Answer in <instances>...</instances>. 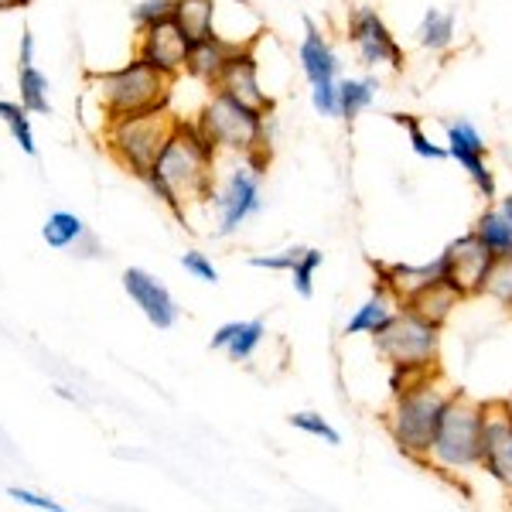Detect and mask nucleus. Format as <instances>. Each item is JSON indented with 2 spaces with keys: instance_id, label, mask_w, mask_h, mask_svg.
Returning <instances> with one entry per match:
<instances>
[{
  "instance_id": "obj_18",
  "label": "nucleus",
  "mask_w": 512,
  "mask_h": 512,
  "mask_svg": "<svg viewBox=\"0 0 512 512\" xmlns=\"http://www.w3.org/2000/svg\"><path fill=\"white\" fill-rule=\"evenodd\" d=\"M297 62H301V72L311 86L325 79H338V72H342V62H338L332 41L321 35V28L311 18H304V38L301 48H297Z\"/></svg>"
},
{
  "instance_id": "obj_20",
  "label": "nucleus",
  "mask_w": 512,
  "mask_h": 512,
  "mask_svg": "<svg viewBox=\"0 0 512 512\" xmlns=\"http://www.w3.org/2000/svg\"><path fill=\"white\" fill-rule=\"evenodd\" d=\"M233 48L236 45H229L219 31L209 38L192 41V48H188V62H185V76H192V79L202 82V86L212 89V82L219 79L222 65H226V59L233 55Z\"/></svg>"
},
{
  "instance_id": "obj_25",
  "label": "nucleus",
  "mask_w": 512,
  "mask_h": 512,
  "mask_svg": "<svg viewBox=\"0 0 512 512\" xmlns=\"http://www.w3.org/2000/svg\"><path fill=\"white\" fill-rule=\"evenodd\" d=\"M454 35H458V24H454V14L451 11H441V7H427L424 18L417 24V45L424 52H448L454 45Z\"/></svg>"
},
{
  "instance_id": "obj_10",
  "label": "nucleus",
  "mask_w": 512,
  "mask_h": 512,
  "mask_svg": "<svg viewBox=\"0 0 512 512\" xmlns=\"http://www.w3.org/2000/svg\"><path fill=\"white\" fill-rule=\"evenodd\" d=\"M444 147H448V158L458 161V168L475 185V192L485 202H495L499 198V181H495V171L489 168V144L478 134L475 123L468 120L444 123Z\"/></svg>"
},
{
  "instance_id": "obj_33",
  "label": "nucleus",
  "mask_w": 512,
  "mask_h": 512,
  "mask_svg": "<svg viewBox=\"0 0 512 512\" xmlns=\"http://www.w3.org/2000/svg\"><path fill=\"white\" fill-rule=\"evenodd\" d=\"M311 106L318 117L325 120H342V99H338V79H325L311 86Z\"/></svg>"
},
{
  "instance_id": "obj_1",
  "label": "nucleus",
  "mask_w": 512,
  "mask_h": 512,
  "mask_svg": "<svg viewBox=\"0 0 512 512\" xmlns=\"http://www.w3.org/2000/svg\"><path fill=\"white\" fill-rule=\"evenodd\" d=\"M216 158L219 147L205 137V130L195 120L178 117L154 168L140 181L151 188L164 209L175 212L178 222H188V205L209 202L216 188Z\"/></svg>"
},
{
  "instance_id": "obj_22",
  "label": "nucleus",
  "mask_w": 512,
  "mask_h": 512,
  "mask_svg": "<svg viewBox=\"0 0 512 512\" xmlns=\"http://www.w3.org/2000/svg\"><path fill=\"white\" fill-rule=\"evenodd\" d=\"M396 311H400V301H396L393 294L373 291V294L366 297V301L359 304V308L352 311V318L345 321V335H349V338H355V335L376 338L393 321Z\"/></svg>"
},
{
  "instance_id": "obj_8",
  "label": "nucleus",
  "mask_w": 512,
  "mask_h": 512,
  "mask_svg": "<svg viewBox=\"0 0 512 512\" xmlns=\"http://www.w3.org/2000/svg\"><path fill=\"white\" fill-rule=\"evenodd\" d=\"M212 212H216V236L239 233L243 222L260 216L263 209V171H256L250 161L239 158L226 178H216V188L209 195Z\"/></svg>"
},
{
  "instance_id": "obj_16",
  "label": "nucleus",
  "mask_w": 512,
  "mask_h": 512,
  "mask_svg": "<svg viewBox=\"0 0 512 512\" xmlns=\"http://www.w3.org/2000/svg\"><path fill=\"white\" fill-rule=\"evenodd\" d=\"M373 274H376L373 291L393 294L396 301L403 304L417 291H424V287L448 277V263H444L441 253H437L431 263H376L373 260Z\"/></svg>"
},
{
  "instance_id": "obj_6",
  "label": "nucleus",
  "mask_w": 512,
  "mask_h": 512,
  "mask_svg": "<svg viewBox=\"0 0 512 512\" xmlns=\"http://www.w3.org/2000/svg\"><path fill=\"white\" fill-rule=\"evenodd\" d=\"M171 110H147V113H130V117L103 120V147L110 151V158L120 164L123 171H130L134 178H144L154 168L158 154L168 144L171 130H175Z\"/></svg>"
},
{
  "instance_id": "obj_11",
  "label": "nucleus",
  "mask_w": 512,
  "mask_h": 512,
  "mask_svg": "<svg viewBox=\"0 0 512 512\" xmlns=\"http://www.w3.org/2000/svg\"><path fill=\"white\" fill-rule=\"evenodd\" d=\"M441 256H444V263H448V277H444V280H448L454 291H458L461 297H478V294H482L485 277H489V270L495 263V253L475 236V229L444 246Z\"/></svg>"
},
{
  "instance_id": "obj_27",
  "label": "nucleus",
  "mask_w": 512,
  "mask_h": 512,
  "mask_svg": "<svg viewBox=\"0 0 512 512\" xmlns=\"http://www.w3.org/2000/svg\"><path fill=\"white\" fill-rule=\"evenodd\" d=\"M379 96V79L376 76H359V79H338V99H342V120H355L376 103Z\"/></svg>"
},
{
  "instance_id": "obj_2",
  "label": "nucleus",
  "mask_w": 512,
  "mask_h": 512,
  "mask_svg": "<svg viewBox=\"0 0 512 512\" xmlns=\"http://www.w3.org/2000/svg\"><path fill=\"white\" fill-rule=\"evenodd\" d=\"M451 393L454 390H448L434 373V376H427L424 383L393 396L390 410H386V431H390L396 451H400L403 458L417 461V465H427L431 444L437 437V427H441L444 410H448Z\"/></svg>"
},
{
  "instance_id": "obj_35",
  "label": "nucleus",
  "mask_w": 512,
  "mask_h": 512,
  "mask_svg": "<svg viewBox=\"0 0 512 512\" xmlns=\"http://www.w3.org/2000/svg\"><path fill=\"white\" fill-rule=\"evenodd\" d=\"M308 253V246H287L280 253H267V256H250L253 270H274V274H291V270L301 263V256Z\"/></svg>"
},
{
  "instance_id": "obj_21",
  "label": "nucleus",
  "mask_w": 512,
  "mask_h": 512,
  "mask_svg": "<svg viewBox=\"0 0 512 512\" xmlns=\"http://www.w3.org/2000/svg\"><path fill=\"white\" fill-rule=\"evenodd\" d=\"M461 301H465V297L454 291L448 280H437V284L424 287V291H417L414 297H410V301H403V308L414 311L417 318L431 321V325H437V328H444Z\"/></svg>"
},
{
  "instance_id": "obj_3",
  "label": "nucleus",
  "mask_w": 512,
  "mask_h": 512,
  "mask_svg": "<svg viewBox=\"0 0 512 512\" xmlns=\"http://www.w3.org/2000/svg\"><path fill=\"white\" fill-rule=\"evenodd\" d=\"M270 113H260L253 106H243L236 99L212 93L195 113V123L205 130V137L219 147V154L246 158L256 171H267L270 164Z\"/></svg>"
},
{
  "instance_id": "obj_34",
  "label": "nucleus",
  "mask_w": 512,
  "mask_h": 512,
  "mask_svg": "<svg viewBox=\"0 0 512 512\" xmlns=\"http://www.w3.org/2000/svg\"><path fill=\"white\" fill-rule=\"evenodd\" d=\"M171 11H175V0H140L137 7H130V21L137 31H147L161 21H171Z\"/></svg>"
},
{
  "instance_id": "obj_30",
  "label": "nucleus",
  "mask_w": 512,
  "mask_h": 512,
  "mask_svg": "<svg viewBox=\"0 0 512 512\" xmlns=\"http://www.w3.org/2000/svg\"><path fill=\"white\" fill-rule=\"evenodd\" d=\"M482 294L512 311V256H495L489 277H485Z\"/></svg>"
},
{
  "instance_id": "obj_13",
  "label": "nucleus",
  "mask_w": 512,
  "mask_h": 512,
  "mask_svg": "<svg viewBox=\"0 0 512 512\" xmlns=\"http://www.w3.org/2000/svg\"><path fill=\"white\" fill-rule=\"evenodd\" d=\"M495 485L512 495V414L506 400L485 403V431H482V465Z\"/></svg>"
},
{
  "instance_id": "obj_4",
  "label": "nucleus",
  "mask_w": 512,
  "mask_h": 512,
  "mask_svg": "<svg viewBox=\"0 0 512 512\" xmlns=\"http://www.w3.org/2000/svg\"><path fill=\"white\" fill-rule=\"evenodd\" d=\"M89 86L99 99L103 120L130 117V113H147V110H164L171 103V86L175 79L158 72L144 59H130L120 69L110 72H93Z\"/></svg>"
},
{
  "instance_id": "obj_14",
  "label": "nucleus",
  "mask_w": 512,
  "mask_h": 512,
  "mask_svg": "<svg viewBox=\"0 0 512 512\" xmlns=\"http://www.w3.org/2000/svg\"><path fill=\"white\" fill-rule=\"evenodd\" d=\"M120 280H123V291H127V297L140 308V315L151 321L158 332H168V328L178 325L181 308L158 277L147 274V270H140V267H127Z\"/></svg>"
},
{
  "instance_id": "obj_40",
  "label": "nucleus",
  "mask_w": 512,
  "mask_h": 512,
  "mask_svg": "<svg viewBox=\"0 0 512 512\" xmlns=\"http://www.w3.org/2000/svg\"><path fill=\"white\" fill-rule=\"evenodd\" d=\"M506 403H509V414H512V400H506Z\"/></svg>"
},
{
  "instance_id": "obj_39",
  "label": "nucleus",
  "mask_w": 512,
  "mask_h": 512,
  "mask_svg": "<svg viewBox=\"0 0 512 512\" xmlns=\"http://www.w3.org/2000/svg\"><path fill=\"white\" fill-rule=\"evenodd\" d=\"M35 0H0V11H14V7H28Z\"/></svg>"
},
{
  "instance_id": "obj_15",
  "label": "nucleus",
  "mask_w": 512,
  "mask_h": 512,
  "mask_svg": "<svg viewBox=\"0 0 512 512\" xmlns=\"http://www.w3.org/2000/svg\"><path fill=\"white\" fill-rule=\"evenodd\" d=\"M188 48H192V38H188L175 21H161V24H154V28L140 31L137 59L154 65L164 76L178 79L181 72H185Z\"/></svg>"
},
{
  "instance_id": "obj_9",
  "label": "nucleus",
  "mask_w": 512,
  "mask_h": 512,
  "mask_svg": "<svg viewBox=\"0 0 512 512\" xmlns=\"http://www.w3.org/2000/svg\"><path fill=\"white\" fill-rule=\"evenodd\" d=\"M349 41L359 55V65H366V69L386 65L393 72H403V62H407L403 45L393 38L390 24L383 21L376 7H355L349 14Z\"/></svg>"
},
{
  "instance_id": "obj_5",
  "label": "nucleus",
  "mask_w": 512,
  "mask_h": 512,
  "mask_svg": "<svg viewBox=\"0 0 512 512\" xmlns=\"http://www.w3.org/2000/svg\"><path fill=\"white\" fill-rule=\"evenodd\" d=\"M482 431H485V403L454 390L431 444L427 468H434L441 475L478 472V465H482Z\"/></svg>"
},
{
  "instance_id": "obj_23",
  "label": "nucleus",
  "mask_w": 512,
  "mask_h": 512,
  "mask_svg": "<svg viewBox=\"0 0 512 512\" xmlns=\"http://www.w3.org/2000/svg\"><path fill=\"white\" fill-rule=\"evenodd\" d=\"M475 236L482 239L495 256H512V192L506 198H499V205H489V209L478 216Z\"/></svg>"
},
{
  "instance_id": "obj_19",
  "label": "nucleus",
  "mask_w": 512,
  "mask_h": 512,
  "mask_svg": "<svg viewBox=\"0 0 512 512\" xmlns=\"http://www.w3.org/2000/svg\"><path fill=\"white\" fill-rule=\"evenodd\" d=\"M267 338V321L263 318H250V321H226L212 332V342L209 349L216 352H226L233 362H246L253 359L256 349L263 345Z\"/></svg>"
},
{
  "instance_id": "obj_36",
  "label": "nucleus",
  "mask_w": 512,
  "mask_h": 512,
  "mask_svg": "<svg viewBox=\"0 0 512 512\" xmlns=\"http://www.w3.org/2000/svg\"><path fill=\"white\" fill-rule=\"evenodd\" d=\"M181 267H185L188 277L202 280V284H219V267L205 253H198V250L181 253Z\"/></svg>"
},
{
  "instance_id": "obj_28",
  "label": "nucleus",
  "mask_w": 512,
  "mask_h": 512,
  "mask_svg": "<svg viewBox=\"0 0 512 512\" xmlns=\"http://www.w3.org/2000/svg\"><path fill=\"white\" fill-rule=\"evenodd\" d=\"M0 123L11 130L14 144H18L28 158H38L35 130H31V113L24 110L21 103H14V99H0Z\"/></svg>"
},
{
  "instance_id": "obj_12",
  "label": "nucleus",
  "mask_w": 512,
  "mask_h": 512,
  "mask_svg": "<svg viewBox=\"0 0 512 512\" xmlns=\"http://www.w3.org/2000/svg\"><path fill=\"white\" fill-rule=\"evenodd\" d=\"M212 93H222L243 106H253L260 113H274V96L263 89L260 82V62H256L253 48H233V55L222 65L219 79L212 82Z\"/></svg>"
},
{
  "instance_id": "obj_29",
  "label": "nucleus",
  "mask_w": 512,
  "mask_h": 512,
  "mask_svg": "<svg viewBox=\"0 0 512 512\" xmlns=\"http://www.w3.org/2000/svg\"><path fill=\"white\" fill-rule=\"evenodd\" d=\"M390 120L396 123V127L407 130L410 151H414L417 158H424V161H444V158H448V147L434 144V140L427 137V130H424V120L414 117V113H393Z\"/></svg>"
},
{
  "instance_id": "obj_38",
  "label": "nucleus",
  "mask_w": 512,
  "mask_h": 512,
  "mask_svg": "<svg viewBox=\"0 0 512 512\" xmlns=\"http://www.w3.org/2000/svg\"><path fill=\"white\" fill-rule=\"evenodd\" d=\"M18 65H35V35H31V28H24V31H21Z\"/></svg>"
},
{
  "instance_id": "obj_26",
  "label": "nucleus",
  "mask_w": 512,
  "mask_h": 512,
  "mask_svg": "<svg viewBox=\"0 0 512 512\" xmlns=\"http://www.w3.org/2000/svg\"><path fill=\"white\" fill-rule=\"evenodd\" d=\"M18 89H21V106L31 117H52V99H48V82L45 72L38 65H18Z\"/></svg>"
},
{
  "instance_id": "obj_37",
  "label": "nucleus",
  "mask_w": 512,
  "mask_h": 512,
  "mask_svg": "<svg viewBox=\"0 0 512 512\" xmlns=\"http://www.w3.org/2000/svg\"><path fill=\"white\" fill-rule=\"evenodd\" d=\"M7 499H14L18 506H28V509L62 512V502L59 499H52V495H41V492H31V489H21V485H11V489H7Z\"/></svg>"
},
{
  "instance_id": "obj_31",
  "label": "nucleus",
  "mask_w": 512,
  "mask_h": 512,
  "mask_svg": "<svg viewBox=\"0 0 512 512\" xmlns=\"http://www.w3.org/2000/svg\"><path fill=\"white\" fill-rule=\"evenodd\" d=\"M321 263H325V253L315 250V246H308V253L301 256V263H297L291 274H287V277H291V284H294V294L304 297V301H308V297H315V274H318Z\"/></svg>"
},
{
  "instance_id": "obj_7",
  "label": "nucleus",
  "mask_w": 512,
  "mask_h": 512,
  "mask_svg": "<svg viewBox=\"0 0 512 512\" xmlns=\"http://www.w3.org/2000/svg\"><path fill=\"white\" fill-rule=\"evenodd\" d=\"M373 342H376V352L383 355L390 366L437 369V359H441V328L417 318L414 311H407L403 304L390 325H386Z\"/></svg>"
},
{
  "instance_id": "obj_17",
  "label": "nucleus",
  "mask_w": 512,
  "mask_h": 512,
  "mask_svg": "<svg viewBox=\"0 0 512 512\" xmlns=\"http://www.w3.org/2000/svg\"><path fill=\"white\" fill-rule=\"evenodd\" d=\"M41 239H45L52 250H76L72 256H99L103 253V246H99V239L89 233V226L82 222L76 212H52V216L45 219V226H41Z\"/></svg>"
},
{
  "instance_id": "obj_24",
  "label": "nucleus",
  "mask_w": 512,
  "mask_h": 512,
  "mask_svg": "<svg viewBox=\"0 0 512 512\" xmlns=\"http://www.w3.org/2000/svg\"><path fill=\"white\" fill-rule=\"evenodd\" d=\"M216 18L219 0H175V11H171V21L192 41L216 35Z\"/></svg>"
},
{
  "instance_id": "obj_32",
  "label": "nucleus",
  "mask_w": 512,
  "mask_h": 512,
  "mask_svg": "<svg viewBox=\"0 0 512 512\" xmlns=\"http://www.w3.org/2000/svg\"><path fill=\"white\" fill-rule=\"evenodd\" d=\"M287 420H291L294 431H301V434H308V437H318V441L332 444V448L342 444V434H338L321 414H315V410H301V414H291Z\"/></svg>"
}]
</instances>
